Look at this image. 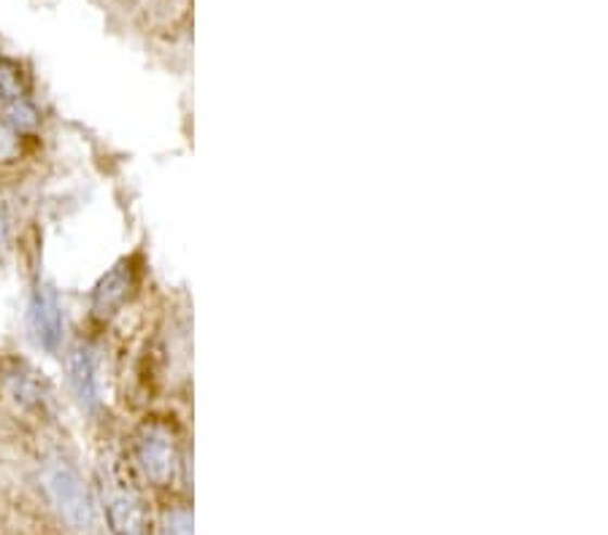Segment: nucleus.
<instances>
[{"instance_id": "nucleus-1", "label": "nucleus", "mask_w": 608, "mask_h": 535, "mask_svg": "<svg viewBox=\"0 0 608 535\" xmlns=\"http://www.w3.org/2000/svg\"><path fill=\"white\" fill-rule=\"evenodd\" d=\"M41 484L49 504L74 531H92L96 527V506H92L79 471L71 462L60 460V457L43 462Z\"/></svg>"}, {"instance_id": "nucleus-11", "label": "nucleus", "mask_w": 608, "mask_h": 535, "mask_svg": "<svg viewBox=\"0 0 608 535\" xmlns=\"http://www.w3.org/2000/svg\"><path fill=\"white\" fill-rule=\"evenodd\" d=\"M5 239V214H3V208H0V241Z\"/></svg>"}, {"instance_id": "nucleus-5", "label": "nucleus", "mask_w": 608, "mask_h": 535, "mask_svg": "<svg viewBox=\"0 0 608 535\" xmlns=\"http://www.w3.org/2000/svg\"><path fill=\"white\" fill-rule=\"evenodd\" d=\"M132 292V268L130 263H117L106 276H101V281L92 290L90 303L96 317L109 319L114 314L122 311V306L127 303Z\"/></svg>"}, {"instance_id": "nucleus-9", "label": "nucleus", "mask_w": 608, "mask_h": 535, "mask_svg": "<svg viewBox=\"0 0 608 535\" xmlns=\"http://www.w3.org/2000/svg\"><path fill=\"white\" fill-rule=\"evenodd\" d=\"M163 535H192V514L187 509H174L163 517Z\"/></svg>"}, {"instance_id": "nucleus-7", "label": "nucleus", "mask_w": 608, "mask_h": 535, "mask_svg": "<svg viewBox=\"0 0 608 535\" xmlns=\"http://www.w3.org/2000/svg\"><path fill=\"white\" fill-rule=\"evenodd\" d=\"M5 387L9 395L16 403H22L25 408H41L47 400V387H43V379L33 371L25 362H11L5 368Z\"/></svg>"}, {"instance_id": "nucleus-3", "label": "nucleus", "mask_w": 608, "mask_h": 535, "mask_svg": "<svg viewBox=\"0 0 608 535\" xmlns=\"http://www.w3.org/2000/svg\"><path fill=\"white\" fill-rule=\"evenodd\" d=\"M27 319H30V330L36 335V344L47 352H58L63 344L65 333V317L60 297L54 286L38 284L30 295V306H27Z\"/></svg>"}, {"instance_id": "nucleus-10", "label": "nucleus", "mask_w": 608, "mask_h": 535, "mask_svg": "<svg viewBox=\"0 0 608 535\" xmlns=\"http://www.w3.org/2000/svg\"><path fill=\"white\" fill-rule=\"evenodd\" d=\"M20 154V133L11 130L9 125L0 119V163H9Z\"/></svg>"}, {"instance_id": "nucleus-4", "label": "nucleus", "mask_w": 608, "mask_h": 535, "mask_svg": "<svg viewBox=\"0 0 608 535\" xmlns=\"http://www.w3.org/2000/svg\"><path fill=\"white\" fill-rule=\"evenodd\" d=\"M68 382L76 400L85 411L101 408V377H98V357L90 346H74L68 352Z\"/></svg>"}, {"instance_id": "nucleus-2", "label": "nucleus", "mask_w": 608, "mask_h": 535, "mask_svg": "<svg viewBox=\"0 0 608 535\" xmlns=\"http://www.w3.org/2000/svg\"><path fill=\"white\" fill-rule=\"evenodd\" d=\"M136 462L143 476L157 487L170 484L176 473L174 435L163 424H143L136 435Z\"/></svg>"}, {"instance_id": "nucleus-6", "label": "nucleus", "mask_w": 608, "mask_h": 535, "mask_svg": "<svg viewBox=\"0 0 608 535\" xmlns=\"http://www.w3.org/2000/svg\"><path fill=\"white\" fill-rule=\"evenodd\" d=\"M106 520L112 535H147V520L138 498L125 489H114L106 498Z\"/></svg>"}, {"instance_id": "nucleus-8", "label": "nucleus", "mask_w": 608, "mask_h": 535, "mask_svg": "<svg viewBox=\"0 0 608 535\" xmlns=\"http://www.w3.org/2000/svg\"><path fill=\"white\" fill-rule=\"evenodd\" d=\"M22 101H30L27 98V85H25V76L22 71L16 68L14 63H0V103L5 106H14V103Z\"/></svg>"}]
</instances>
